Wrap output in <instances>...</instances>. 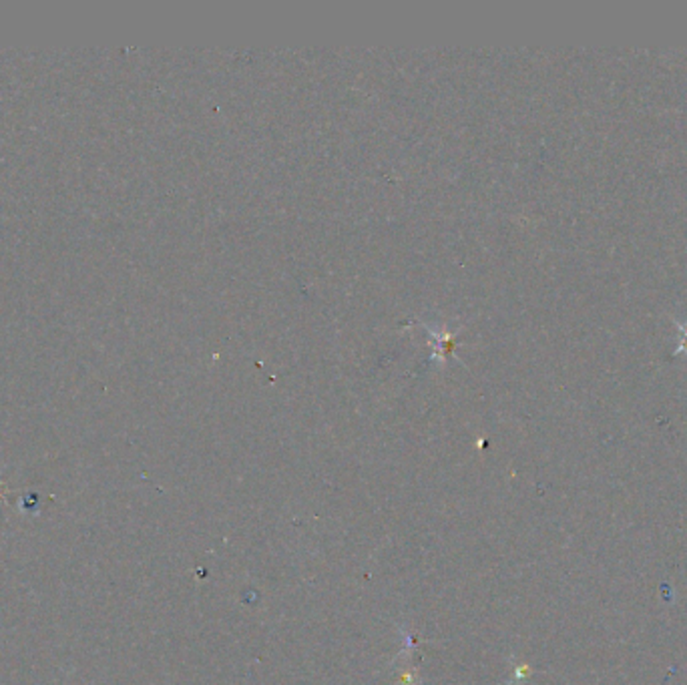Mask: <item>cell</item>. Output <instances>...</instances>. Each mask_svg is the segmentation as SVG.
I'll return each mask as SVG.
<instances>
[{
  "mask_svg": "<svg viewBox=\"0 0 687 685\" xmlns=\"http://www.w3.org/2000/svg\"><path fill=\"white\" fill-rule=\"evenodd\" d=\"M677 328H679V338H682V340H679V346H677V354H682V352H687V322H677Z\"/></svg>",
  "mask_w": 687,
  "mask_h": 685,
  "instance_id": "6da1fadb",
  "label": "cell"
},
{
  "mask_svg": "<svg viewBox=\"0 0 687 685\" xmlns=\"http://www.w3.org/2000/svg\"><path fill=\"white\" fill-rule=\"evenodd\" d=\"M0 497H3V490H0Z\"/></svg>",
  "mask_w": 687,
  "mask_h": 685,
  "instance_id": "7a4b0ae2",
  "label": "cell"
}]
</instances>
